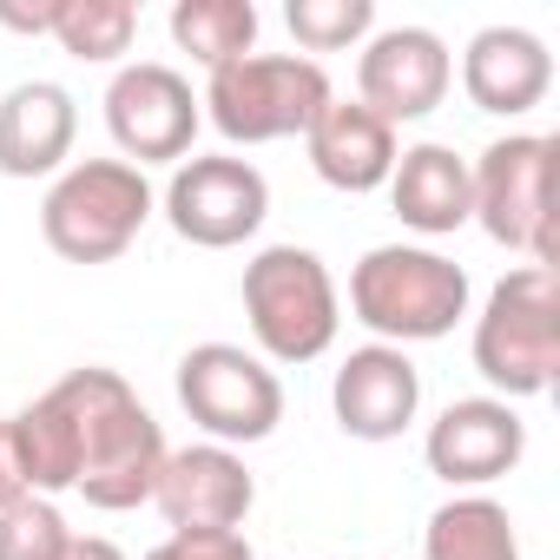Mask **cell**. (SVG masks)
I'll return each instance as SVG.
<instances>
[{"mask_svg":"<svg viewBox=\"0 0 560 560\" xmlns=\"http://www.w3.org/2000/svg\"><path fill=\"white\" fill-rule=\"evenodd\" d=\"M80 106L54 80H21L0 100V178H54L73 159Z\"/></svg>","mask_w":560,"mask_h":560,"instance_id":"e0dca14e","label":"cell"},{"mask_svg":"<svg viewBox=\"0 0 560 560\" xmlns=\"http://www.w3.org/2000/svg\"><path fill=\"white\" fill-rule=\"evenodd\" d=\"M304 152H311V172L330 185V191H383L389 172H396V126H383L363 100H330L311 132H304Z\"/></svg>","mask_w":560,"mask_h":560,"instance_id":"2e32d148","label":"cell"},{"mask_svg":"<svg viewBox=\"0 0 560 560\" xmlns=\"http://www.w3.org/2000/svg\"><path fill=\"white\" fill-rule=\"evenodd\" d=\"M152 218V185L126 159H80L54 178L40 205V237L67 264H113Z\"/></svg>","mask_w":560,"mask_h":560,"instance_id":"8992f818","label":"cell"},{"mask_svg":"<svg viewBox=\"0 0 560 560\" xmlns=\"http://www.w3.org/2000/svg\"><path fill=\"white\" fill-rule=\"evenodd\" d=\"M139 34V8L132 0H60V21H54V40L60 54L86 60V67H113Z\"/></svg>","mask_w":560,"mask_h":560,"instance_id":"44dd1931","label":"cell"},{"mask_svg":"<svg viewBox=\"0 0 560 560\" xmlns=\"http://www.w3.org/2000/svg\"><path fill=\"white\" fill-rule=\"evenodd\" d=\"M54 21H60V0H40V8L0 0V27H14V34H54Z\"/></svg>","mask_w":560,"mask_h":560,"instance_id":"d4e9b609","label":"cell"},{"mask_svg":"<svg viewBox=\"0 0 560 560\" xmlns=\"http://www.w3.org/2000/svg\"><path fill=\"white\" fill-rule=\"evenodd\" d=\"M389 205L409 231L422 237H448L475 218V185H468V159L455 145H409L396 152V172H389Z\"/></svg>","mask_w":560,"mask_h":560,"instance_id":"ac0fdd59","label":"cell"},{"mask_svg":"<svg viewBox=\"0 0 560 560\" xmlns=\"http://www.w3.org/2000/svg\"><path fill=\"white\" fill-rule=\"evenodd\" d=\"M178 402L218 448L270 442L277 422H284V383H277V370L237 343L185 350L178 357Z\"/></svg>","mask_w":560,"mask_h":560,"instance_id":"ba28073f","label":"cell"},{"mask_svg":"<svg viewBox=\"0 0 560 560\" xmlns=\"http://www.w3.org/2000/svg\"><path fill=\"white\" fill-rule=\"evenodd\" d=\"M172 40L205 73H218V67H231V60H244L257 47V8L250 0H178L172 8Z\"/></svg>","mask_w":560,"mask_h":560,"instance_id":"ffe728a7","label":"cell"},{"mask_svg":"<svg viewBox=\"0 0 560 560\" xmlns=\"http://www.w3.org/2000/svg\"><path fill=\"white\" fill-rule=\"evenodd\" d=\"M67 540L73 527L47 494H14L0 508V560H60Z\"/></svg>","mask_w":560,"mask_h":560,"instance_id":"603a6c76","label":"cell"},{"mask_svg":"<svg viewBox=\"0 0 560 560\" xmlns=\"http://www.w3.org/2000/svg\"><path fill=\"white\" fill-rule=\"evenodd\" d=\"M165 218L185 244L198 250H231L244 237H257V224L270 218V185L250 159H231V152H191L172 185H165Z\"/></svg>","mask_w":560,"mask_h":560,"instance_id":"30bf717a","label":"cell"},{"mask_svg":"<svg viewBox=\"0 0 560 560\" xmlns=\"http://www.w3.org/2000/svg\"><path fill=\"white\" fill-rule=\"evenodd\" d=\"M14 429V462L27 494H86L106 514L145 508L165 468V429L152 422V409L132 396V383L119 370H67L47 396H34L21 416H8Z\"/></svg>","mask_w":560,"mask_h":560,"instance_id":"6da1fadb","label":"cell"},{"mask_svg":"<svg viewBox=\"0 0 560 560\" xmlns=\"http://www.w3.org/2000/svg\"><path fill=\"white\" fill-rule=\"evenodd\" d=\"M553 159H560V145L547 132H508L468 165L475 224L494 244L521 250L527 264H540V270H553V224H560V211H553Z\"/></svg>","mask_w":560,"mask_h":560,"instance_id":"52a82bcc","label":"cell"},{"mask_svg":"<svg viewBox=\"0 0 560 560\" xmlns=\"http://www.w3.org/2000/svg\"><path fill=\"white\" fill-rule=\"evenodd\" d=\"M244 317H250V337L270 363H317L343 330L330 264L304 244L257 250L244 264Z\"/></svg>","mask_w":560,"mask_h":560,"instance_id":"3957f363","label":"cell"},{"mask_svg":"<svg viewBox=\"0 0 560 560\" xmlns=\"http://www.w3.org/2000/svg\"><path fill=\"white\" fill-rule=\"evenodd\" d=\"M198 119H205V106H198L191 80L165 60H132L106 86V132L126 152V165H139V172L145 165H185Z\"/></svg>","mask_w":560,"mask_h":560,"instance_id":"9c48e42d","label":"cell"},{"mask_svg":"<svg viewBox=\"0 0 560 560\" xmlns=\"http://www.w3.org/2000/svg\"><path fill=\"white\" fill-rule=\"evenodd\" d=\"M422 455H429V475H442L448 488H488V481H501V475L521 468L527 422L501 396H468V402H448L429 422Z\"/></svg>","mask_w":560,"mask_h":560,"instance_id":"7c38bea8","label":"cell"},{"mask_svg":"<svg viewBox=\"0 0 560 560\" xmlns=\"http://www.w3.org/2000/svg\"><path fill=\"white\" fill-rule=\"evenodd\" d=\"M422 560H521L514 514L494 494H455L429 514Z\"/></svg>","mask_w":560,"mask_h":560,"instance_id":"d6986e66","label":"cell"},{"mask_svg":"<svg viewBox=\"0 0 560 560\" xmlns=\"http://www.w3.org/2000/svg\"><path fill=\"white\" fill-rule=\"evenodd\" d=\"M14 494H27V481H21V462H14V429L0 422V508H8Z\"/></svg>","mask_w":560,"mask_h":560,"instance_id":"484cf974","label":"cell"},{"mask_svg":"<svg viewBox=\"0 0 560 560\" xmlns=\"http://www.w3.org/2000/svg\"><path fill=\"white\" fill-rule=\"evenodd\" d=\"M284 21H291V34H298L304 54H343V47L370 40L376 0H291Z\"/></svg>","mask_w":560,"mask_h":560,"instance_id":"7402d4cb","label":"cell"},{"mask_svg":"<svg viewBox=\"0 0 560 560\" xmlns=\"http://www.w3.org/2000/svg\"><path fill=\"white\" fill-rule=\"evenodd\" d=\"M547 86H553V54L527 27H481L462 54V93L475 100V113L521 119L547 100Z\"/></svg>","mask_w":560,"mask_h":560,"instance_id":"9a60e30c","label":"cell"},{"mask_svg":"<svg viewBox=\"0 0 560 560\" xmlns=\"http://www.w3.org/2000/svg\"><path fill=\"white\" fill-rule=\"evenodd\" d=\"M159 514L172 534H191V527H237L257 501V481L244 468L237 448H218V442H191V448H172L165 468H159V488H152Z\"/></svg>","mask_w":560,"mask_h":560,"instance_id":"5bb4252c","label":"cell"},{"mask_svg":"<svg viewBox=\"0 0 560 560\" xmlns=\"http://www.w3.org/2000/svg\"><path fill=\"white\" fill-rule=\"evenodd\" d=\"M350 317L383 343H435L468 317V270L429 244H376L350 270Z\"/></svg>","mask_w":560,"mask_h":560,"instance_id":"7a4b0ae2","label":"cell"},{"mask_svg":"<svg viewBox=\"0 0 560 560\" xmlns=\"http://www.w3.org/2000/svg\"><path fill=\"white\" fill-rule=\"evenodd\" d=\"M145 560H250V540L237 527H191V534H165Z\"/></svg>","mask_w":560,"mask_h":560,"instance_id":"cb8c5ba5","label":"cell"},{"mask_svg":"<svg viewBox=\"0 0 560 560\" xmlns=\"http://www.w3.org/2000/svg\"><path fill=\"white\" fill-rule=\"evenodd\" d=\"M330 409H337L343 435H357V442H396L416 422V409H422V370L396 343H363V350L343 357V370L330 383Z\"/></svg>","mask_w":560,"mask_h":560,"instance_id":"4fadbf2b","label":"cell"},{"mask_svg":"<svg viewBox=\"0 0 560 560\" xmlns=\"http://www.w3.org/2000/svg\"><path fill=\"white\" fill-rule=\"evenodd\" d=\"M60 560H126V553H119V540H106V534H73Z\"/></svg>","mask_w":560,"mask_h":560,"instance_id":"4316f807","label":"cell"},{"mask_svg":"<svg viewBox=\"0 0 560 560\" xmlns=\"http://www.w3.org/2000/svg\"><path fill=\"white\" fill-rule=\"evenodd\" d=\"M475 370L501 402L540 396L560 370V298H553V270L521 264L488 291L475 317Z\"/></svg>","mask_w":560,"mask_h":560,"instance_id":"277c9868","label":"cell"},{"mask_svg":"<svg viewBox=\"0 0 560 560\" xmlns=\"http://www.w3.org/2000/svg\"><path fill=\"white\" fill-rule=\"evenodd\" d=\"M330 73L304 54H244L211 73L205 86V119L231 145H270V139H304L311 119L330 106Z\"/></svg>","mask_w":560,"mask_h":560,"instance_id":"5b68a950","label":"cell"},{"mask_svg":"<svg viewBox=\"0 0 560 560\" xmlns=\"http://www.w3.org/2000/svg\"><path fill=\"white\" fill-rule=\"evenodd\" d=\"M448 86H455V60H448L442 34H429V27H383L357 60V100L383 126L429 119L448 100Z\"/></svg>","mask_w":560,"mask_h":560,"instance_id":"8fae6325","label":"cell"}]
</instances>
